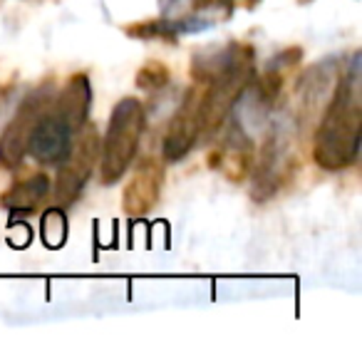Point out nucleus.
<instances>
[{"label": "nucleus", "mask_w": 362, "mask_h": 362, "mask_svg": "<svg viewBox=\"0 0 362 362\" xmlns=\"http://www.w3.org/2000/svg\"><path fill=\"white\" fill-rule=\"evenodd\" d=\"M164 181L166 171L159 159H141L122 192V209L127 216H146L159 204Z\"/></svg>", "instance_id": "423d86ee"}, {"label": "nucleus", "mask_w": 362, "mask_h": 362, "mask_svg": "<svg viewBox=\"0 0 362 362\" xmlns=\"http://www.w3.org/2000/svg\"><path fill=\"white\" fill-rule=\"evenodd\" d=\"M47 107H50V87H40L23 100V105L18 107L13 119L8 122V127L0 134V166L16 169V166L23 164L33 129L47 115Z\"/></svg>", "instance_id": "20e7f679"}, {"label": "nucleus", "mask_w": 362, "mask_h": 362, "mask_svg": "<svg viewBox=\"0 0 362 362\" xmlns=\"http://www.w3.org/2000/svg\"><path fill=\"white\" fill-rule=\"evenodd\" d=\"M362 97H360V55L352 57L350 72L337 82L327 110L313 139V159L320 169L340 171L355 161L360 151Z\"/></svg>", "instance_id": "f257e3e1"}, {"label": "nucleus", "mask_w": 362, "mask_h": 362, "mask_svg": "<svg viewBox=\"0 0 362 362\" xmlns=\"http://www.w3.org/2000/svg\"><path fill=\"white\" fill-rule=\"evenodd\" d=\"M47 194H50V176L37 171V174H30L28 179L16 181L0 197V206L13 214H33L45 204Z\"/></svg>", "instance_id": "9d476101"}, {"label": "nucleus", "mask_w": 362, "mask_h": 362, "mask_svg": "<svg viewBox=\"0 0 362 362\" xmlns=\"http://www.w3.org/2000/svg\"><path fill=\"white\" fill-rule=\"evenodd\" d=\"M90 105H92L90 77L85 72H77V75H72L67 80L65 90L60 92V100L55 102V115L60 119H65V124L75 132L87 122Z\"/></svg>", "instance_id": "1a4fd4ad"}, {"label": "nucleus", "mask_w": 362, "mask_h": 362, "mask_svg": "<svg viewBox=\"0 0 362 362\" xmlns=\"http://www.w3.org/2000/svg\"><path fill=\"white\" fill-rule=\"evenodd\" d=\"M202 97L204 85L199 82L184 95L179 110L169 119L164 141H161V154H164L166 161L184 159L202 136Z\"/></svg>", "instance_id": "39448f33"}, {"label": "nucleus", "mask_w": 362, "mask_h": 362, "mask_svg": "<svg viewBox=\"0 0 362 362\" xmlns=\"http://www.w3.org/2000/svg\"><path fill=\"white\" fill-rule=\"evenodd\" d=\"M127 35L136 37V40H151V37H161V40H176V25L174 21H146V23H132L127 28Z\"/></svg>", "instance_id": "f8f14e48"}, {"label": "nucleus", "mask_w": 362, "mask_h": 362, "mask_svg": "<svg viewBox=\"0 0 362 362\" xmlns=\"http://www.w3.org/2000/svg\"><path fill=\"white\" fill-rule=\"evenodd\" d=\"M286 149H283V141L278 139V134H271L263 144L261 151V161L256 164V179H253V189H251V197L256 202H266L271 199L273 194L281 189L283 179H286Z\"/></svg>", "instance_id": "6e6552de"}, {"label": "nucleus", "mask_w": 362, "mask_h": 362, "mask_svg": "<svg viewBox=\"0 0 362 362\" xmlns=\"http://www.w3.org/2000/svg\"><path fill=\"white\" fill-rule=\"evenodd\" d=\"M303 57V50L300 47H288L286 52H281L278 57H273L271 60V67L273 70H281V67H291V65H298Z\"/></svg>", "instance_id": "2eb2a0df"}, {"label": "nucleus", "mask_w": 362, "mask_h": 362, "mask_svg": "<svg viewBox=\"0 0 362 362\" xmlns=\"http://www.w3.org/2000/svg\"><path fill=\"white\" fill-rule=\"evenodd\" d=\"M42 236L47 238V243H50L52 248L62 246V241H65V236H67L65 216H62V211L57 206L45 214V221H42Z\"/></svg>", "instance_id": "4468645a"}, {"label": "nucleus", "mask_w": 362, "mask_h": 362, "mask_svg": "<svg viewBox=\"0 0 362 362\" xmlns=\"http://www.w3.org/2000/svg\"><path fill=\"white\" fill-rule=\"evenodd\" d=\"M146 115L144 105L136 97H124L115 105L107 124L105 141L100 146V171L102 184H117L132 166L144 134Z\"/></svg>", "instance_id": "f03ea898"}, {"label": "nucleus", "mask_w": 362, "mask_h": 362, "mask_svg": "<svg viewBox=\"0 0 362 362\" xmlns=\"http://www.w3.org/2000/svg\"><path fill=\"white\" fill-rule=\"evenodd\" d=\"M72 144V129L65 124V119L52 112L45 115L37 127L33 129L30 144H28V154L37 161V164H60L67 156Z\"/></svg>", "instance_id": "0eeeda50"}, {"label": "nucleus", "mask_w": 362, "mask_h": 362, "mask_svg": "<svg viewBox=\"0 0 362 362\" xmlns=\"http://www.w3.org/2000/svg\"><path fill=\"white\" fill-rule=\"evenodd\" d=\"M80 136L70 144V151L67 156L60 161V171H57V179H55V204L57 209L62 206H70L77 197L82 194L85 184L90 181L92 176V169L95 164L100 161V134L92 124H82L80 127Z\"/></svg>", "instance_id": "7ed1b4c3"}, {"label": "nucleus", "mask_w": 362, "mask_h": 362, "mask_svg": "<svg viewBox=\"0 0 362 362\" xmlns=\"http://www.w3.org/2000/svg\"><path fill=\"white\" fill-rule=\"evenodd\" d=\"M214 166L223 171V176L231 181H243L246 174L253 169V146L251 139L241 129H233L228 134L226 144L218 151V161L214 159Z\"/></svg>", "instance_id": "9b49d317"}, {"label": "nucleus", "mask_w": 362, "mask_h": 362, "mask_svg": "<svg viewBox=\"0 0 362 362\" xmlns=\"http://www.w3.org/2000/svg\"><path fill=\"white\" fill-rule=\"evenodd\" d=\"M166 82H169V67H166L164 62L151 60L136 72V87H139V90L154 92V90L166 87Z\"/></svg>", "instance_id": "ddd939ff"}]
</instances>
